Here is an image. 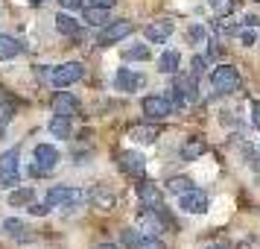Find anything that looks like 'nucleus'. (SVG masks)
<instances>
[{"mask_svg":"<svg viewBox=\"0 0 260 249\" xmlns=\"http://www.w3.org/2000/svg\"><path fill=\"white\" fill-rule=\"evenodd\" d=\"M117 167L129 179H143L146 176V158L138 150H120L117 153Z\"/></svg>","mask_w":260,"mask_h":249,"instance_id":"f257e3e1","label":"nucleus"},{"mask_svg":"<svg viewBox=\"0 0 260 249\" xmlns=\"http://www.w3.org/2000/svg\"><path fill=\"white\" fill-rule=\"evenodd\" d=\"M211 85L219 94H231V91L240 88V71H237L234 65H219V68L211 73Z\"/></svg>","mask_w":260,"mask_h":249,"instance_id":"f03ea898","label":"nucleus"},{"mask_svg":"<svg viewBox=\"0 0 260 249\" xmlns=\"http://www.w3.org/2000/svg\"><path fill=\"white\" fill-rule=\"evenodd\" d=\"M85 200H88V193H85V190L61 188V185H56V188L47 190V200H44V202H50V205H64V211H68V208H76V205L85 202Z\"/></svg>","mask_w":260,"mask_h":249,"instance_id":"7ed1b4c3","label":"nucleus"},{"mask_svg":"<svg viewBox=\"0 0 260 249\" xmlns=\"http://www.w3.org/2000/svg\"><path fill=\"white\" fill-rule=\"evenodd\" d=\"M143 115L146 118H152V120H164L173 115V103H170V97H161V94H149V97H143Z\"/></svg>","mask_w":260,"mask_h":249,"instance_id":"20e7f679","label":"nucleus"},{"mask_svg":"<svg viewBox=\"0 0 260 249\" xmlns=\"http://www.w3.org/2000/svg\"><path fill=\"white\" fill-rule=\"evenodd\" d=\"M18 167H21V150L12 147V150H6V153L0 155V182L3 185H15Z\"/></svg>","mask_w":260,"mask_h":249,"instance_id":"39448f33","label":"nucleus"},{"mask_svg":"<svg viewBox=\"0 0 260 249\" xmlns=\"http://www.w3.org/2000/svg\"><path fill=\"white\" fill-rule=\"evenodd\" d=\"M82 73H85V68L79 65V62H68V65H59L56 71H53V85L56 88H68V85H73V82H79L82 79Z\"/></svg>","mask_w":260,"mask_h":249,"instance_id":"423d86ee","label":"nucleus"},{"mask_svg":"<svg viewBox=\"0 0 260 249\" xmlns=\"http://www.w3.org/2000/svg\"><path fill=\"white\" fill-rule=\"evenodd\" d=\"M208 205H211L208 193H205V190H196V188L178 197V208H181V211H187V214H205V211H208Z\"/></svg>","mask_w":260,"mask_h":249,"instance_id":"0eeeda50","label":"nucleus"},{"mask_svg":"<svg viewBox=\"0 0 260 249\" xmlns=\"http://www.w3.org/2000/svg\"><path fill=\"white\" fill-rule=\"evenodd\" d=\"M135 33V24L132 21H114V24L103 26V33H100V44H117L123 41L126 36Z\"/></svg>","mask_w":260,"mask_h":249,"instance_id":"6e6552de","label":"nucleus"},{"mask_svg":"<svg viewBox=\"0 0 260 249\" xmlns=\"http://www.w3.org/2000/svg\"><path fill=\"white\" fill-rule=\"evenodd\" d=\"M59 150L53 147V144H38L36 147V164L41 173H53L56 170V164H59Z\"/></svg>","mask_w":260,"mask_h":249,"instance_id":"1a4fd4ad","label":"nucleus"},{"mask_svg":"<svg viewBox=\"0 0 260 249\" xmlns=\"http://www.w3.org/2000/svg\"><path fill=\"white\" fill-rule=\"evenodd\" d=\"M138 200H141V205L158 208V205H164V193H161V188H158L155 182L141 179V185H138Z\"/></svg>","mask_w":260,"mask_h":249,"instance_id":"9d476101","label":"nucleus"},{"mask_svg":"<svg viewBox=\"0 0 260 249\" xmlns=\"http://www.w3.org/2000/svg\"><path fill=\"white\" fill-rule=\"evenodd\" d=\"M143 85H146V79H143L141 73L129 71V68H120V71L114 73V88H117V91H138Z\"/></svg>","mask_w":260,"mask_h":249,"instance_id":"9b49d317","label":"nucleus"},{"mask_svg":"<svg viewBox=\"0 0 260 249\" xmlns=\"http://www.w3.org/2000/svg\"><path fill=\"white\" fill-rule=\"evenodd\" d=\"M53 112L56 115H64V118H76L79 115V100L68 91H59V94L53 97Z\"/></svg>","mask_w":260,"mask_h":249,"instance_id":"f8f14e48","label":"nucleus"},{"mask_svg":"<svg viewBox=\"0 0 260 249\" xmlns=\"http://www.w3.org/2000/svg\"><path fill=\"white\" fill-rule=\"evenodd\" d=\"M56 30H59L61 36H68V38H76L79 33H82V24H79L76 18H71L68 12H59V15H56Z\"/></svg>","mask_w":260,"mask_h":249,"instance_id":"ddd939ff","label":"nucleus"},{"mask_svg":"<svg viewBox=\"0 0 260 249\" xmlns=\"http://www.w3.org/2000/svg\"><path fill=\"white\" fill-rule=\"evenodd\" d=\"M170 36H173V21H167V18L152 21V24L146 26V38L149 41H167Z\"/></svg>","mask_w":260,"mask_h":249,"instance_id":"4468645a","label":"nucleus"},{"mask_svg":"<svg viewBox=\"0 0 260 249\" xmlns=\"http://www.w3.org/2000/svg\"><path fill=\"white\" fill-rule=\"evenodd\" d=\"M205 153H208V144L202 141V138H187V141L181 144V158L184 161H193V158H199Z\"/></svg>","mask_w":260,"mask_h":249,"instance_id":"2eb2a0df","label":"nucleus"},{"mask_svg":"<svg viewBox=\"0 0 260 249\" xmlns=\"http://www.w3.org/2000/svg\"><path fill=\"white\" fill-rule=\"evenodd\" d=\"M21 50H24V44H21L15 36H0V62L3 59H15Z\"/></svg>","mask_w":260,"mask_h":249,"instance_id":"dca6fc26","label":"nucleus"},{"mask_svg":"<svg viewBox=\"0 0 260 249\" xmlns=\"http://www.w3.org/2000/svg\"><path fill=\"white\" fill-rule=\"evenodd\" d=\"M196 79H199V76H193V73H187V76H178V79H176V88H178L184 97H187V100H199Z\"/></svg>","mask_w":260,"mask_h":249,"instance_id":"f3484780","label":"nucleus"},{"mask_svg":"<svg viewBox=\"0 0 260 249\" xmlns=\"http://www.w3.org/2000/svg\"><path fill=\"white\" fill-rule=\"evenodd\" d=\"M50 132L56 135V138H71V132H73V126H71V118H64V115H56V118L50 120Z\"/></svg>","mask_w":260,"mask_h":249,"instance_id":"a211bd4d","label":"nucleus"},{"mask_svg":"<svg viewBox=\"0 0 260 249\" xmlns=\"http://www.w3.org/2000/svg\"><path fill=\"white\" fill-rule=\"evenodd\" d=\"M3 232L15 240H29V229H26L21 220H3Z\"/></svg>","mask_w":260,"mask_h":249,"instance_id":"6ab92c4d","label":"nucleus"},{"mask_svg":"<svg viewBox=\"0 0 260 249\" xmlns=\"http://www.w3.org/2000/svg\"><path fill=\"white\" fill-rule=\"evenodd\" d=\"M129 135H132V141H138V144H155V138H158V126H135Z\"/></svg>","mask_w":260,"mask_h":249,"instance_id":"aec40b11","label":"nucleus"},{"mask_svg":"<svg viewBox=\"0 0 260 249\" xmlns=\"http://www.w3.org/2000/svg\"><path fill=\"white\" fill-rule=\"evenodd\" d=\"M158 71L161 73H176L178 71V53L176 50H167L158 56Z\"/></svg>","mask_w":260,"mask_h":249,"instance_id":"412c9836","label":"nucleus"},{"mask_svg":"<svg viewBox=\"0 0 260 249\" xmlns=\"http://www.w3.org/2000/svg\"><path fill=\"white\" fill-rule=\"evenodd\" d=\"M106 21H108V9H100V6H88V9H85V24L103 26Z\"/></svg>","mask_w":260,"mask_h":249,"instance_id":"4be33fe9","label":"nucleus"},{"mask_svg":"<svg viewBox=\"0 0 260 249\" xmlns=\"http://www.w3.org/2000/svg\"><path fill=\"white\" fill-rule=\"evenodd\" d=\"M12 115H15V103L3 94L0 97V135H3V129H6V123L12 120Z\"/></svg>","mask_w":260,"mask_h":249,"instance_id":"5701e85b","label":"nucleus"},{"mask_svg":"<svg viewBox=\"0 0 260 249\" xmlns=\"http://www.w3.org/2000/svg\"><path fill=\"white\" fill-rule=\"evenodd\" d=\"M167 190H173V193H187V190H193V179H187V176H173L170 182H167Z\"/></svg>","mask_w":260,"mask_h":249,"instance_id":"b1692460","label":"nucleus"},{"mask_svg":"<svg viewBox=\"0 0 260 249\" xmlns=\"http://www.w3.org/2000/svg\"><path fill=\"white\" fill-rule=\"evenodd\" d=\"M123 59L146 62V59H149V47H146V44H138V47H126V50H123Z\"/></svg>","mask_w":260,"mask_h":249,"instance_id":"393cba45","label":"nucleus"},{"mask_svg":"<svg viewBox=\"0 0 260 249\" xmlns=\"http://www.w3.org/2000/svg\"><path fill=\"white\" fill-rule=\"evenodd\" d=\"M211 3V9L216 18H225V15H231V9H234V0H208Z\"/></svg>","mask_w":260,"mask_h":249,"instance_id":"a878e982","label":"nucleus"},{"mask_svg":"<svg viewBox=\"0 0 260 249\" xmlns=\"http://www.w3.org/2000/svg\"><path fill=\"white\" fill-rule=\"evenodd\" d=\"M9 202H12V205H29V202H32V188L12 190V193H9Z\"/></svg>","mask_w":260,"mask_h":249,"instance_id":"bb28decb","label":"nucleus"},{"mask_svg":"<svg viewBox=\"0 0 260 249\" xmlns=\"http://www.w3.org/2000/svg\"><path fill=\"white\" fill-rule=\"evenodd\" d=\"M135 249H164V243H161V237H155V235H141Z\"/></svg>","mask_w":260,"mask_h":249,"instance_id":"cd10ccee","label":"nucleus"},{"mask_svg":"<svg viewBox=\"0 0 260 249\" xmlns=\"http://www.w3.org/2000/svg\"><path fill=\"white\" fill-rule=\"evenodd\" d=\"M187 36H190V41H196V44H199V41H205L208 30H205L202 24H193V26H190V33H187Z\"/></svg>","mask_w":260,"mask_h":249,"instance_id":"c85d7f7f","label":"nucleus"},{"mask_svg":"<svg viewBox=\"0 0 260 249\" xmlns=\"http://www.w3.org/2000/svg\"><path fill=\"white\" fill-rule=\"evenodd\" d=\"M205 56H193V62H190V73H193V76H202V73H205Z\"/></svg>","mask_w":260,"mask_h":249,"instance_id":"c756f323","label":"nucleus"},{"mask_svg":"<svg viewBox=\"0 0 260 249\" xmlns=\"http://www.w3.org/2000/svg\"><path fill=\"white\" fill-rule=\"evenodd\" d=\"M50 208H53L50 202H32V205H29V211L38 214V217H41V214H50Z\"/></svg>","mask_w":260,"mask_h":249,"instance_id":"7c9ffc66","label":"nucleus"},{"mask_svg":"<svg viewBox=\"0 0 260 249\" xmlns=\"http://www.w3.org/2000/svg\"><path fill=\"white\" fill-rule=\"evenodd\" d=\"M251 120H254V126L260 129V103L257 100H251Z\"/></svg>","mask_w":260,"mask_h":249,"instance_id":"2f4dec72","label":"nucleus"},{"mask_svg":"<svg viewBox=\"0 0 260 249\" xmlns=\"http://www.w3.org/2000/svg\"><path fill=\"white\" fill-rule=\"evenodd\" d=\"M59 3H61L64 12H71V9H79V6H82V0H59Z\"/></svg>","mask_w":260,"mask_h":249,"instance_id":"473e14b6","label":"nucleus"},{"mask_svg":"<svg viewBox=\"0 0 260 249\" xmlns=\"http://www.w3.org/2000/svg\"><path fill=\"white\" fill-rule=\"evenodd\" d=\"M117 0H91V6H100V9H111Z\"/></svg>","mask_w":260,"mask_h":249,"instance_id":"72a5a7b5","label":"nucleus"},{"mask_svg":"<svg viewBox=\"0 0 260 249\" xmlns=\"http://www.w3.org/2000/svg\"><path fill=\"white\" fill-rule=\"evenodd\" d=\"M94 249H117V246H114V243H96Z\"/></svg>","mask_w":260,"mask_h":249,"instance_id":"f704fd0d","label":"nucleus"},{"mask_svg":"<svg viewBox=\"0 0 260 249\" xmlns=\"http://www.w3.org/2000/svg\"><path fill=\"white\" fill-rule=\"evenodd\" d=\"M202 249H225V246H219V243H211V246H202Z\"/></svg>","mask_w":260,"mask_h":249,"instance_id":"c9c22d12","label":"nucleus"},{"mask_svg":"<svg viewBox=\"0 0 260 249\" xmlns=\"http://www.w3.org/2000/svg\"><path fill=\"white\" fill-rule=\"evenodd\" d=\"M29 3H32V6H41V3H44V0H29Z\"/></svg>","mask_w":260,"mask_h":249,"instance_id":"e433bc0d","label":"nucleus"},{"mask_svg":"<svg viewBox=\"0 0 260 249\" xmlns=\"http://www.w3.org/2000/svg\"><path fill=\"white\" fill-rule=\"evenodd\" d=\"M0 97H3V88H0Z\"/></svg>","mask_w":260,"mask_h":249,"instance_id":"4c0bfd02","label":"nucleus"},{"mask_svg":"<svg viewBox=\"0 0 260 249\" xmlns=\"http://www.w3.org/2000/svg\"><path fill=\"white\" fill-rule=\"evenodd\" d=\"M254 3H260V0H254Z\"/></svg>","mask_w":260,"mask_h":249,"instance_id":"58836bf2","label":"nucleus"}]
</instances>
